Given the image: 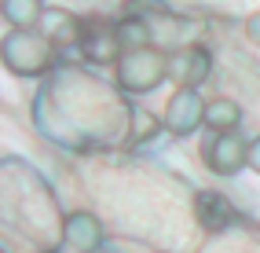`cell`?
<instances>
[{
    "label": "cell",
    "mask_w": 260,
    "mask_h": 253,
    "mask_svg": "<svg viewBox=\"0 0 260 253\" xmlns=\"http://www.w3.org/2000/svg\"><path fill=\"white\" fill-rule=\"evenodd\" d=\"M169 77V55L158 52V48H128L121 52V59L114 62V81L121 92H132V96H147L154 92L158 84Z\"/></svg>",
    "instance_id": "1"
},
{
    "label": "cell",
    "mask_w": 260,
    "mask_h": 253,
    "mask_svg": "<svg viewBox=\"0 0 260 253\" xmlns=\"http://www.w3.org/2000/svg\"><path fill=\"white\" fill-rule=\"evenodd\" d=\"M51 48L55 44H51L44 33H37V29H11L4 37V44H0V55H4V66L11 74L29 77V74L48 70Z\"/></svg>",
    "instance_id": "2"
},
{
    "label": "cell",
    "mask_w": 260,
    "mask_h": 253,
    "mask_svg": "<svg viewBox=\"0 0 260 253\" xmlns=\"http://www.w3.org/2000/svg\"><path fill=\"white\" fill-rule=\"evenodd\" d=\"M205 125V99L198 96V88L190 84H180L172 99L165 103V129L172 136H190Z\"/></svg>",
    "instance_id": "3"
},
{
    "label": "cell",
    "mask_w": 260,
    "mask_h": 253,
    "mask_svg": "<svg viewBox=\"0 0 260 253\" xmlns=\"http://www.w3.org/2000/svg\"><path fill=\"white\" fill-rule=\"evenodd\" d=\"M205 165L213 169L216 176H235L242 173V165H249V143L235 132H216L205 147Z\"/></svg>",
    "instance_id": "4"
},
{
    "label": "cell",
    "mask_w": 260,
    "mask_h": 253,
    "mask_svg": "<svg viewBox=\"0 0 260 253\" xmlns=\"http://www.w3.org/2000/svg\"><path fill=\"white\" fill-rule=\"evenodd\" d=\"M77 48H81V55H84V59H92L95 66L117 62L121 52H125L117 26H114V22H103V19L84 22V29H81V44H77Z\"/></svg>",
    "instance_id": "5"
},
{
    "label": "cell",
    "mask_w": 260,
    "mask_h": 253,
    "mask_svg": "<svg viewBox=\"0 0 260 253\" xmlns=\"http://www.w3.org/2000/svg\"><path fill=\"white\" fill-rule=\"evenodd\" d=\"M209 52L205 48H183V52L169 55V77L180 81V84H190V88H198V84L209 77Z\"/></svg>",
    "instance_id": "6"
},
{
    "label": "cell",
    "mask_w": 260,
    "mask_h": 253,
    "mask_svg": "<svg viewBox=\"0 0 260 253\" xmlns=\"http://www.w3.org/2000/svg\"><path fill=\"white\" fill-rule=\"evenodd\" d=\"M62 242L77 253H92L103 242V228L92 213H70L62 220Z\"/></svg>",
    "instance_id": "7"
},
{
    "label": "cell",
    "mask_w": 260,
    "mask_h": 253,
    "mask_svg": "<svg viewBox=\"0 0 260 253\" xmlns=\"http://www.w3.org/2000/svg\"><path fill=\"white\" fill-rule=\"evenodd\" d=\"M194 213H198L202 228H209V231H223V228L235 220V206L220 191H202L194 198Z\"/></svg>",
    "instance_id": "8"
},
{
    "label": "cell",
    "mask_w": 260,
    "mask_h": 253,
    "mask_svg": "<svg viewBox=\"0 0 260 253\" xmlns=\"http://www.w3.org/2000/svg\"><path fill=\"white\" fill-rule=\"evenodd\" d=\"M81 29L84 22H77L70 11H44L41 19V33L51 44H81Z\"/></svg>",
    "instance_id": "9"
},
{
    "label": "cell",
    "mask_w": 260,
    "mask_h": 253,
    "mask_svg": "<svg viewBox=\"0 0 260 253\" xmlns=\"http://www.w3.org/2000/svg\"><path fill=\"white\" fill-rule=\"evenodd\" d=\"M0 11H4V19H8L11 29H37L48 8L41 4V0H4Z\"/></svg>",
    "instance_id": "10"
},
{
    "label": "cell",
    "mask_w": 260,
    "mask_h": 253,
    "mask_svg": "<svg viewBox=\"0 0 260 253\" xmlns=\"http://www.w3.org/2000/svg\"><path fill=\"white\" fill-rule=\"evenodd\" d=\"M242 125V110L235 99H209L205 103V129L209 132H235Z\"/></svg>",
    "instance_id": "11"
},
{
    "label": "cell",
    "mask_w": 260,
    "mask_h": 253,
    "mask_svg": "<svg viewBox=\"0 0 260 253\" xmlns=\"http://www.w3.org/2000/svg\"><path fill=\"white\" fill-rule=\"evenodd\" d=\"M117 33H121V44H125V52L128 48H143L150 44V29L143 19H125V22H117Z\"/></svg>",
    "instance_id": "12"
},
{
    "label": "cell",
    "mask_w": 260,
    "mask_h": 253,
    "mask_svg": "<svg viewBox=\"0 0 260 253\" xmlns=\"http://www.w3.org/2000/svg\"><path fill=\"white\" fill-rule=\"evenodd\" d=\"M249 169H253V173H260V136L249 140Z\"/></svg>",
    "instance_id": "13"
},
{
    "label": "cell",
    "mask_w": 260,
    "mask_h": 253,
    "mask_svg": "<svg viewBox=\"0 0 260 253\" xmlns=\"http://www.w3.org/2000/svg\"><path fill=\"white\" fill-rule=\"evenodd\" d=\"M246 33H249V41L260 44V15H253V19L246 22Z\"/></svg>",
    "instance_id": "14"
}]
</instances>
